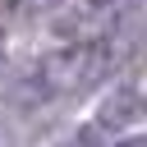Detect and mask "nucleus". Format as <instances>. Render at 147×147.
<instances>
[{
    "label": "nucleus",
    "instance_id": "f257e3e1",
    "mask_svg": "<svg viewBox=\"0 0 147 147\" xmlns=\"http://www.w3.org/2000/svg\"><path fill=\"white\" fill-rule=\"evenodd\" d=\"M106 69H110V51L101 41H83V46H69V51L46 60V83L60 92H78V87L101 83Z\"/></svg>",
    "mask_w": 147,
    "mask_h": 147
},
{
    "label": "nucleus",
    "instance_id": "39448f33",
    "mask_svg": "<svg viewBox=\"0 0 147 147\" xmlns=\"http://www.w3.org/2000/svg\"><path fill=\"white\" fill-rule=\"evenodd\" d=\"M83 5H96V9H101V5H110V0H83Z\"/></svg>",
    "mask_w": 147,
    "mask_h": 147
},
{
    "label": "nucleus",
    "instance_id": "20e7f679",
    "mask_svg": "<svg viewBox=\"0 0 147 147\" xmlns=\"http://www.w3.org/2000/svg\"><path fill=\"white\" fill-rule=\"evenodd\" d=\"M119 147H147V133H138V138H124Z\"/></svg>",
    "mask_w": 147,
    "mask_h": 147
},
{
    "label": "nucleus",
    "instance_id": "f03ea898",
    "mask_svg": "<svg viewBox=\"0 0 147 147\" xmlns=\"http://www.w3.org/2000/svg\"><path fill=\"white\" fill-rule=\"evenodd\" d=\"M142 92L138 87H115L110 96H101V110H96V119L101 124H110V129H129L138 115H142Z\"/></svg>",
    "mask_w": 147,
    "mask_h": 147
},
{
    "label": "nucleus",
    "instance_id": "7ed1b4c3",
    "mask_svg": "<svg viewBox=\"0 0 147 147\" xmlns=\"http://www.w3.org/2000/svg\"><path fill=\"white\" fill-rule=\"evenodd\" d=\"M64 147H101V133H96V129H87V124H83V129H74V133H69V138H64Z\"/></svg>",
    "mask_w": 147,
    "mask_h": 147
}]
</instances>
